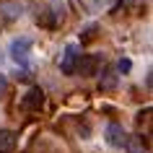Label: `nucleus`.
<instances>
[{
  "label": "nucleus",
  "instance_id": "obj_1",
  "mask_svg": "<svg viewBox=\"0 0 153 153\" xmlns=\"http://www.w3.org/2000/svg\"><path fill=\"white\" fill-rule=\"evenodd\" d=\"M65 3L62 0H47L39 10H36V24L44 29H60L65 21Z\"/></svg>",
  "mask_w": 153,
  "mask_h": 153
},
{
  "label": "nucleus",
  "instance_id": "obj_2",
  "mask_svg": "<svg viewBox=\"0 0 153 153\" xmlns=\"http://www.w3.org/2000/svg\"><path fill=\"white\" fill-rule=\"evenodd\" d=\"M101 62H104L101 55H81L78 62H75V73H78L81 78H94V75H99Z\"/></svg>",
  "mask_w": 153,
  "mask_h": 153
},
{
  "label": "nucleus",
  "instance_id": "obj_3",
  "mask_svg": "<svg viewBox=\"0 0 153 153\" xmlns=\"http://www.w3.org/2000/svg\"><path fill=\"white\" fill-rule=\"evenodd\" d=\"M78 57H81V47H78V44H65L62 55H60V60H57L60 73H62V75H73V73H75Z\"/></svg>",
  "mask_w": 153,
  "mask_h": 153
},
{
  "label": "nucleus",
  "instance_id": "obj_4",
  "mask_svg": "<svg viewBox=\"0 0 153 153\" xmlns=\"http://www.w3.org/2000/svg\"><path fill=\"white\" fill-rule=\"evenodd\" d=\"M31 44L34 42L29 36H18V39L10 42V60L16 65H26L29 62V52H31Z\"/></svg>",
  "mask_w": 153,
  "mask_h": 153
},
{
  "label": "nucleus",
  "instance_id": "obj_5",
  "mask_svg": "<svg viewBox=\"0 0 153 153\" xmlns=\"http://www.w3.org/2000/svg\"><path fill=\"white\" fill-rule=\"evenodd\" d=\"M104 140H106V145H112V148H125L130 137H127V132H125V127H122L120 122H109L106 130H104Z\"/></svg>",
  "mask_w": 153,
  "mask_h": 153
},
{
  "label": "nucleus",
  "instance_id": "obj_6",
  "mask_svg": "<svg viewBox=\"0 0 153 153\" xmlns=\"http://www.w3.org/2000/svg\"><path fill=\"white\" fill-rule=\"evenodd\" d=\"M42 104H44V91L39 86H31L24 94V99H21V106H24L26 112H36V109H42Z\"/></svg>",
  "mask_w": 153,
  "mask_h": 153
},
{
  "label": "nucleus",
  "instance_id": "obj_7",
  "mask_svg": "<svg viewBox=\"0 0 153 153\" xmlns=\"http://www.w3.org/2000/svg\"><path fill=\"white\" fill-rule=\"evenodd\" d=\"M21 13H24V3L21 0H3L0 3V16L5 21H16V18H21Z\"/></svg>",
  "mask_w": 153,
  "mask_h": 153
},
{
  "label": "nucleus",
  "instance_id": "obj_8",
  "mask_svg": "<svg viewBox=\"0 0 153 153\" xmlns=\"http://www.w3.org/2000/svg\"><path fill=\"white\" fill-rule=\"evenodd\" d=\"M18 145V135L13 130H0V153H13Z\"/></svg>",
  "mask_w": 153,
  "mask_h": 153
},
{
  "label": "nucleus",
  "instance_id": "obj_9",
  "mask_svg": "<svg viewBox=\"0 0 153 153\" xmlns=\"http://www.w3.org/2000/svg\"><path fill=\"white\" fill-rule=\"evenodd\" d=\"M99 88H101V91L117 88V68H106V70H104L101 81H99Z\"/></svg>",
  "mask_w": 153,
  "mask_h": 153
},
{
  "label": "nucleus",
  "instance_id": "obj_10",
  "mask_svg": "<svg viewBox=\"0 0 153 153\" xmlns=\"http://www.w3.org/2000/svg\"><path fill=\"white\" fill-rule=\"evenodd\" d=\"M104 3H106V0H78V5H81L86 13H96V10H101Z\"/></svg>",
  "mask_w": 153,
  "mask_h": 153
},
{
  "label": "nucleus",
  "instance_id": "obj_11",
  "mask_svg": "<svg viewBox=\"0 0 153 153\" xmlns=\"http://www.w3.org/2000/svg\"><path fill=\"white\" fill-rule=\"evenodd\" d=\"M96 31H99V26H88V29H83L81 44H88V42H94V39H96Z\"/></svg>",
  "mask_w": 153,
  "mask_h": 153
},
{
  "label": "nucleus",
  "instance_id": "obj_12",
  "mask_svg": "<svg viewBox=\"0 0 153 153\" xmlns=\"http://www.w3.org/2000/svg\"><path fill=\"white\" fill-rule=\"evenodd\" d=\"M130 68H132V62H130V60H120V65H117V70H120V73H127Z\"/></svg>",
  "mask_w": 153,
  "mask_h": 153
},
{
  "label": "nucleus",
  "instance_id": "obj_13",
  "mask_svg": "<svg viewBox=\"0 0 153 153\" xmlns=\"http://www.w3.org/2000/svg\"><path fill=\"white\" fill-rule=\"evenodd\" d=\"M3 88H5V78L0 75V94H3Z\"/></svg>",
  "mask_w": 153,
  "mask_h": 153
}]
</instances>
